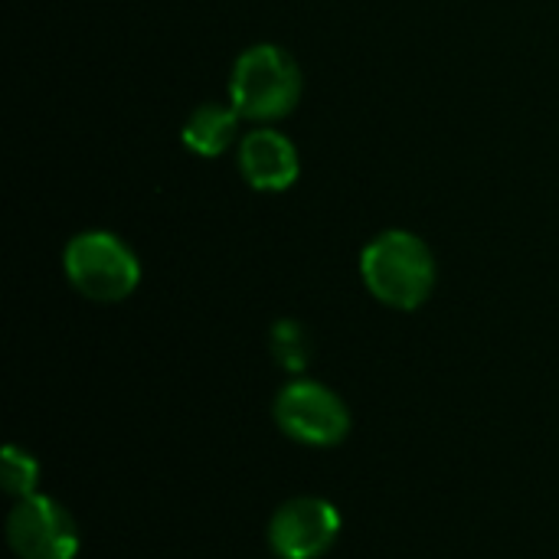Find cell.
<instances>
[{
    "mask_svg": "<svg viewBox=\"0 0 559 559\" xmlns=\"http://www.w3.org/2000/svg\"><path fill=\"white\" fill-rule=\"evenodd\" d=\"M239 170L252 190L282 193L298 180V147L275 128H255L239 138Z\"/></svg>",
    "mask_w": 559,
    "mask_h": 559,
    "instance_id": "7",
    "label": "cell"
},
{
    "mask_svg": "<svg viewBox=\"0 0 559 559\" xmlns=\"http://www.w3.org/2000/svg\"><path fill=\"white\" fill-rule=\"evenodd\" d=\"M301 98V69L295 56L275 43L249 46L229 79V105L246 121H278L295 111Z\"/></svg>",
    "mask_w": 559,
    "mask_h": 559,
    "instance_id": "2",
    "label": "cell"
},
{
    "mask_svg": "<svg viewBox=\"0 0 559 559\" xmlns=\"http://www.w3.org/2000/svg\"><path fill=\"white\" fill-rule=\"evenodd\" d=\"M269 350L275 357V364L288 373H301L308 364H311V354H314V344H311V334L305 331V324L285 318L272 328L269 334Z\"/></svg>",
    "mask_w": 559,
    "mask_h": 559,
    "instance_id": "9",
    "label": "cell"
},
{
    "mask_svg": "<svg viewBox=\"0 0 559 559\" xmlns=\"http://www.w3.org/2000/svg\"><path fill=\"white\" fill-rule=\"evenodd\" d=\"M7 544L20 559H75L79 524L59 501L29 495L7 514Z\"/></svg>",
    "mask_w": 559,
    "mask_h": 559,
    "instance_id": "5",
    "label": "cell"
},
{
    "mask_svg": "<svg viewBox=\"0 0 559 559\" xmlns=\"http://www.w3.org/2000/svg\"><path fill=\"white\" fill-rule=\"evenodd\" d=\"M62 269L69 285L82 298L102 305L124 301L141 282V262L134 249L121 236L105 229H88L72 236L62 252Z\"/></svg>",
    "mask_w": 559,
    "mask_h": 559,
    "instance_id": "3",
    "label": "cell"
},
{
    "mask_svg": "<svg viewBox=\"0 0 559 559\" xmlns=\"http://www.w3.org/2000/svg\"><path fill=\"white\" fill-rule=\"evenodd\" d=\"M0 481H3V491L16 501L36 495V485H39L36 459L20 445H7L0 455Z\"/></svg>",
    "mask_w": 559,
    "mask_h": 559,
    "instance_id": "10",
    "label": "cell"
},
{
    "mask_svg": "<svg viewBox=\"0 0 559 559\" xmlns=\"http://www.w3.org/2000/svg\"><path fill=\"white\" fill-rule=\"evenodd\" d=\"M180 138H183V144L193 154H200V157H219L239 138V111L233 105H219V102L197 105L190 111V118L183 121Z\"/></svg>",
    "mask_w": 559,
    "mask_h": 559,
    "instance_id": "8",
    "label": "cell"
},
{
    "mask_svg": "<svg viewBox=\"0 0 559 559\" xmlns=\"http://www.w3.org/2000/svg\"><path fill=\"white\" fill-rule=\"evenodd\" d=\"M367 292L396 311H416L436 288V255L409 229L380 233L360 255Z\"/></svg>",
    "mask_w": 559,
    "mask_h": 559,
    "instance_id": "1",
    "label": "cell"
},
{
    "mask_svg": "<svg viewBox=\"0 0 559 559\" xmlns=\"http://www.w3.org/2000/svg\"><path fill=\"white\" fill-rule=\"evenodd\" d=\"M275 423L278 429L311 449H331L347 439L350 432V409L347 403L318 380H295L278 390L275 396Z\"/></svg>",
    "mask_w": 559,
    "mask_h": 559,
    "instance_id": "4",
    "label": "cell"
},
{
    "mask_svg": "<svg viewBox=\"0 0 559 559\" xmlns=\"http://www.w3.org/2000/svg\"><path fill=\"white\" fill-rule=\"evenodd\" d=\"M341 537V514L324 498H292L269 521V547L278 559L324 557Z\"/></svg>",
    "mask_w": 559,
    "mask_h": 559,
    "instance_id": "6",
    "label": "cell"
}]
</instances>
